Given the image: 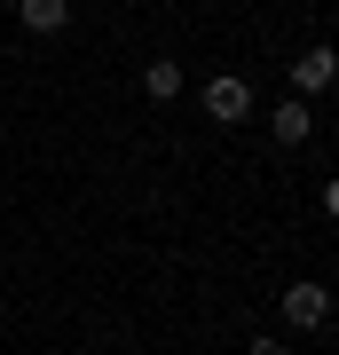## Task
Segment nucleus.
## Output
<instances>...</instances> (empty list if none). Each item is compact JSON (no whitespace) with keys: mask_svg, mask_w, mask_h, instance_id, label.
<instances>
[{"mask_svg":"<svg viewBox=\"0 0 339 355\" xmlns=\"http://www.w3.org/2000/svg\"><path fill=\"white\" fill-rule=\"evenodd\" d=\"M205 119H221V127H245V119H252V87H245L237 71L205 79Z\"/></svg>","mask_w":339,"mask_h":355,"instance_id":"nucleus-1","label":"nucleus"},{"mask_svg":"<svg viewBox=\"0 0 339 355\" xmlns=\"http://www.w3.org/2000/svg\"><path fill=\"white\" fill-rule=\"evenodd\" d=\"M284 316H292V331H324V324H331V292L315 284V277L284 284Z\"/></svg>","mask_w":339,"mask_h":355,"instance_id":"nucleus-2","label":"nucleus"},{"mask_svg":"<svg viewBox=\"0 0 339 355\" xmlns=\"http://www.w3.org/2000/svg\"><path fill=\"white\" fill-rule=\"evenodd\" d=\"M268 135H277L284 150H292V142H308V135H315V111H308V95H284L277 111H268Z\"/></svg>","mask_w":339,"mask_h":355,"instance_id":"nucleus-3","label":"nucleus"},{"mask_svg":"<svg viewBox=\"0 0 339 355\" xmlns=\"http://www.w3.org/2000/svg\"><path fill=\"white\" fill-rule=\"evenodd\" d=\"M16 16H24V32H40V40H48V32H63V24H71V0H16Z\"/></svg>","mask_w":339,"mask_h":355,"instance_id":"nucleus-4","label":"nucleus"},{"mask_svg":"<svg viewBox=\"0 0 339 355\" xmlns=\"http://www.w3.org/2000/svg\"><path fill=\"white\" fill-rule=\"evenodd\" d=\"M292 87H300V95H324V87H331V48L292 55Z\"/></svg>","mask_w":339,"mask_h":355,"instance_id":"nucleus-5","label":"nucleus"},{"mask_svg":"<svg viewBox=\"0 0 339 355\" xmlns=\"http://www.w3.org/2000/svg\"><path fill=\"white\" fill-rule=\"evenodd\" d=\"M142 95H150V103H174V95H182V64H174V55L142 71Z\"/></svg>","mask_w":339,"mask_h":355,"instance_id":"nucleus-6","label":"nucleus"},{"mask_svg":"<svg viewBox=\"0 0 339 355\" xmlns=\"http://www.w3.org/2000/svg\"><path fill=\"white\" fill-rule=\"evenodd\" d=\"M245 355H284V340H268V331H261V340H252Z\"/></svg>","mask_w":339,"mask_h":355,"instance_id":"nucleus-7","label":"nucleus"}]
</instances>
